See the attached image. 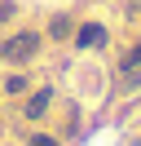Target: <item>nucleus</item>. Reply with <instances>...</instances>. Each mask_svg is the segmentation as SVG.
I'll use <instances>...</instances> for the list:
<instances>
[{
  "instance_id": "1",
  "label": "nucleus",
  "mask_w": 141,
  "mask_h": 146,
  "mask_svg": "<svg viewBox=\"0 0 141 146\" xmlns=\"http://www.w3.org/2000/svg\"><path fill=\"white\" fill-rule=\"evenodd\" d=\"M35 49H40V36L35 31H22V36H9L0 44V58L5 62H26V58H35Z\"/></svg>"
},
{
  "instance_id": "2",
  "label": "nucleus",
  "mask_w": 141,
  "mask_h": 146,
  "mask_svg": "<svg viewBox=\"0 0 141 146\" xmlns=\"http://www.w3.org/2000/svg\"><path fill=\"white\" fill-rule=\"evenodd\" d=\"M44 111H49V89H40V93L26 98V115H44Z\"/></svg>"
},
{
  "instance_id": "3",
  "label": "nucleus",
  "mask_w": 141,
  "mask_h": 146,
  "mask_svg": "<svg viewBox=\"0 0 141 146\" xmlns=\"http://www.w3.org/2000/svg\"><path fill=\"white\" fill-rule=\"evenodd\" d=\"M101 40H106V31L97 27V22H88V27L79 31V44H84V49H88V44H101Z\"/></svg>"
},
{
  "instance_id": "4",
  "label": "nucleus",
  "mask_w": 141,
  "mask_h": 146,
  "mask_svg": "<svg viewBox=\"0 0 141 146\" xmlns=\"http://www.w3.org/2000/svg\"><path fill=\"white\" fill-rule=\"evenodd\" d=\"M49 31H53L57 40H66V36H70V18H53V27H49Z\"/></svg>"
},
{
  "instance_id": "5",
  "label": "nucleus",
  "mask_w": 141,
  "mask_h": 146,
  "mask_svg": "<svg viewBox=\"0 0 141 146\" xmlns=\"http://www.w3.org/2000/svg\"><path fill=\"white\" fill-rule=\"evenodd\" d=\"M9 18H13V5L5 0V5H0V22H9Z\"/></svg>"
},
{
  "instance_id": "6",
  "label": "nucleus",
  "mask_w": 141,
  "mask_h": 146,
  "mask_svg": "<svg viewBox=\"0 0 141 146\" xmlns=\"http://www.w3.org/2000/svg\"><path fill=\"white\" fill-rule=\"evenodd\" d=\"M128 66H141V44L132 49V58H128Z\"/></svg>"
},
{
  "instance_id": "7",
  "label": "nucleus",
  "mask_w": 141,
  "mask_h": 146,
  "mask_svg": "<svg viewBox=\"0 0 141 146\" xmlns=\"http://www.w3.org/2000/svg\"><path fill=\"white\" fill-rule=\"evenodd\" d=\"M31 146H57V142H53V137H35Z\"/></svg>"
},
{
  "instance_id": "8",
  "label": "nucleus",
  "mask_w": 141,
  "mask_h": 146,
  "mask_svg": "<svg viewBox=\"0 0 141 146\" xmlns=\"http://www.w3.org/2000/svg\"><path fill=\"white\" fill-rule=\"evenodd\" d=\"M128 5H132V9H141V0H128Z\"/></svg>"
}]
</instances>
